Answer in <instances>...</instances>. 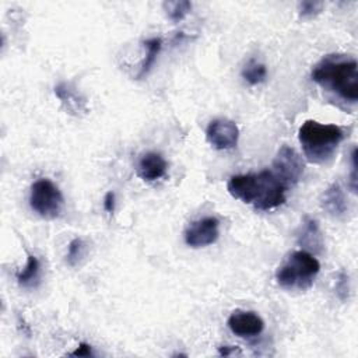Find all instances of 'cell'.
Here are the masks:
<instances>
[{
    "instance_id": "obj_14",
    "label": "cell",
    "mask_w": 358,
    "mask_h": 358,
    "mask_svg": "<svg viewBox=\"0 0 358 358\" xmlns=\"http://www.w3.org/2000/svg\"><path fill=\"white\" fill-rule=\"evenodd\" d=\"M39 273H41V263L35 255H28L27 263L21 271L17 273V281L21 287H35V284L39 281Z\"/></svg>"
},
{
    "instance_id": "obj_9",
    "label": "cell",
    "mask_w": 358,
    "mask_h": 358,
    "mask_svg": "<svg viewBox=\"0 0 358 358\" xmlns=\"http://www.w3.org/2000/svg\"><path fill=\"white\" fill-rule=\"evenodd\" d=\"M228 327L238 337H255L264 330V322L256 312L234 310L228 317Z\"/></svg>"
},
{
    "instance_id": "obj_5",
    "label": "cell",
    "mask_w": 358,
    "mask_h": 358,
    "mask_svg": "<svg viewBox=\"0 0 358 358\" xmlns=\"http://www.w3.org/2000/svg\"><path fill=\"white\" fill-rule=\"evenodd\" d=\"M29 206L39 217L53 220L62 214L64 199L59 187L52 180L39 179L31 186Z\"/></svg>"
},
{
    "instance_id": "obj_7",
    "label": "cell",
    "mask_w": 358,
    "mask_h": 358,
    "mask_svg": "<svg viewBox=\"0 0 358 358\" xmlns=\"http://www.w3.org/2000/svg\"><path fill=\"white\" fill-rule=\"evenodd\" d=\"M185 242L190 248H204L220 236V221L215 217H203L193 221L185 231Z\"/></svg>"
},
{
    "instance_id": "obj_19",
    "label": "cell",
    "mask_w": 358,
    "mask_h": 358,
    "mask_svg": "<svg viewBox=\"0 0 358 358\" xmlns=\"http://www.w3.org/2000/svg\"><path fill=\"white\" fill-rule=\"evenodd\" d=\"M323 8V3L322 1H312V0H306V1H301L298 6V13L299 17L302 18H312L315 15H317Z\"/></svg>"
},
{
    "instance_id": "obj_2",
    "label": "cell",
    "mask_w": 358,
    "mask_h": 358,
    "mask_svg": "<svg viewBox=\"0 0 358 358\" xmlns=\"http://www.w3.org/2000/svg\"><path fill=\"white\" fill-rule=\"evenodd\" d=\"M357 60L343 55L323 57L312 70L310 78L323 90L336 94L345 102L358 101Z\"/></svg>"
},
{
    "instance_id": "obj_6",
    "label": "cell",
    "mask_w": 358,
    "mask_h": 358,
    "mask_svg": "<svg viewBox=\"0 0 358 358\" xmlns=\"http://www.w3.org/2000/svg\"><path fill=\"white\" fill-rule=\"evenodd\" d=\"M303 168L305 165L302 157L296 152V150L289 145H282L273 159L271 171L287 187H289L301 179Z\"/></svg>"
},
{
    "instance_id": "obj_24",
    "label": "cell",
    "mask_w": 358,
    "mask_h": 358,
    "mask_svg": "<svg viewBox=\"0 0 358 358\" xmlns=\"http://www.w3.org/2000/svg\"><path fill=\"white\" fill-rule=\"evenodd\" d=\"M218 352H220V355L229 357V355L241 354V350H239V347H234V345H221V347H218Z\"/></svg>"
},
{
    "instance_id": "obj_18",
    "label": "cell",
    "mask_w": 358,
    "mask_h": 358,
    "mask_svg": "<svg viewBox=\"0 0 358 358\" xmlns=\"http://www.w3.org/2000/svg\"><path fill=\"white\" fill-rule=\"evenodd\" d=\"M85 255V242L81 238H74L70 243H69V249H67V263L70 266H76L80 263V260L83 259V256Z\"/></svg>"
},
{
    "instance_id": "obj_10",
    "label": "cell",
    "mask_w": 358,
    "mask_h": 358,
    "mask_svg": "<svg viewBox=\"0 0 358 358\" xmlns=\"http://www.w3.org/2000/svg\"><path fill=\"white\" fill-rule=\"evenodd\" d=\"M166 169L168 164L164 157L152 151L143 154L137 162V175L147 182L161 179L166 173Z\"/></svg>"
},
{
    "instance_id": "obj_11",
    "label": "cell",
    "mask_w": 358,
    "mask_h": 358,
    "mask_svg": "<svg viewBox=\"0 0 358 358\" xmlns=\"http://www.w3.org/2000/svg\"><path fill=\"white\" fill-rule=\"evenodd\" d=\"M320 206L333 218H341L347 214V211H348L347 199H345V194H344L341 186L337 182L331 183L322 193Z\"/></svg>"
},
{
    "instance_id": "obj_15",
    "label": "cell",
    "mask_w": 358,
    "mask_h": 358,
    "mask_svg": "<svg viewBox=\"0 0 358 358\" xmlns=\"http://www.w3.org/2000/svg\"><path fill=\"white\" fill-rule=\"evenodd\" d=\"M144 48L147 49V53H145V57L141 63V67H140V71L137 74V78H141L144 77L150 69L152 67V64L155 63L157 60V56L159 55L161 52V48H162V41L161 38H150V39H145L144 41Z\"/></svg>"
},
{
    "instance_id": "obj_13",
    "label": "cell",
    "mask_w": 358,
    "mask_h": 358,
    "mask_svg": "<svg viewBox=\"0 0 358 358\" xmlns=\"http://www.w3.org/2000/svg\"><path fill=\"white\" fill-rule=\"evenodd\" d=\"M55 95L60 99L64 108L74 115L87 110L85 98L69 83H60L55 87Z\"/></svg>"
},
{
    "instance_id": "obj_4",
    "label": "cell",
    "mask_w": 358,
    "mask_h": 358,
    "mask_svg": "<svg viewBox=\"0 0 358 358\" xmlns=\"http://www.w3.org/2000/svg\"><path fill=\"white\" fill-rule=\"evenodd\" d=\"M320 271L319 260L308 250L292 252L277 268V284L284 289L305 291L312 287Z\"/></svg>"
},
{
    "instance_id": "obj_21",
    "label": "cell",
    "mask_w": 358,
    "mask_h": 358,
    "mask_svg": "<svg viewBox=\"0 0 358 358\" xmlns=\"http://www.w3.org/2000/svg\"><path fill=\"white\" fill-rule=\"evenodd\" d=\"M357 168H358L357 166V147H354L351 151V172H350V182H348V186L352 193H357V180H358Z\"/></svg>"
},
{
    "instance_id": "obj_8",
    "label": "cell",
    "mask_w": 358,
    "mask_h": 358,
    "mask_svg": "<svg viewBox=\"0 0 358 358\" xmlns=\"http://www.w3.org/2000/svg\"><path fill=\"white\" fill-rule=\"evenodd\" d=\"M206 138L215 150H231L238 144L239 129L229 119H214L207 126Z\"/></svg>"
},
{
    "instance_id": "obj_23",
    "label": "cell",
    "mask_w": 358,
    "mask_h": 358,
    "mask_svg": "<svg viewBox=\"0 0 358 358\" xmlns=\"http://www.w3.org/2000/svg\"><path fill=\"white\" fill-rule=\"evenodd\" d=\"M103 208L106 213L112 214L115 210V193L113 192H108L103 197Z\"/></svg>"
},
{
    "instance_id": "obj_22",
    "label": "cell",
    "mask_w": 358,
    "mask_h": 358,
    "mask_svg": "<svg viewBox=\"0 0 358 358\" xmlns=\"http://www.w3.org/2000/svg\"><path fill=\"white\" fill-rule=\"evenodd\" d=\"M71 357H92L94 352H92V348L90 344L87 343H81L73 352H70Z\"/></svg>"
},
{
    "instance_id": "obj_17",
    "label": "cell",
    "mask_w": 358,
    "mask_h": 358,
    "mask_svg": "<svg viewBox=\"0 0 358 358\" xmlns=\"http://www.w3.org/2000/svg\"><path fill=\"white\" fill-rule=\"evenodd\" d=\"M166 13H168V17L173 21V22H178L180 20H183L189 11L192 10V3L187 1V0H179V1H168L164 4Z\"/></svg>"
},
{
    "instance_id": "obj_1",
    "label": "cell",
    "mask_w": 358,
    "mask_h": 358,
    "mask_svg": "<svg viewBox=\"0 0 358 358\" xmlns=\"http://www.w3.org/2000/svg\"><path fill=\"white\" fill-rule=\"evenodd\" d=\"M227 187L232 197L262 211L273 210L284 204L285 192L288 189L271 169L235 175L228 180Z\"/></svg>"
},
{
    "instance_id": "obj_16",
    "label": "cell",
    "mask_w": 358,
    "mask_h": 358,
    "mask_svg": "<svg viewBox=\"0 0 358 358\" xmlns=\"http://www.w3.org/2000/svg\"><path fill=\"white\" fill-rule=\"evenodd\" d=\"M267 76V69L263 63H257L255 60H250L242 70V77L246 83H249L250 85H256L260 84L266 80Z\"/></svg>"
},
{
    "instance_id": "obj_20",
    "label": "cell",
    "mask_w": 358,
    "mask_h": 358,
    "mask_svg": "<svg viewBox=\"0 0 358 358\" xmlns=\"http://www.w3.org/2000/svg\"><path fill=\"white\" fill-rule=\"evenodd\" d=\"M336 294H337L338 299H341L343 302L348 299V295H350V278H348V274L345 271H340V274L337 277Z\"/></svg>"
},
{
    "instance_id": "obj_12",
    "label": "cell",
    "mask_w": 358,
    "mask_h": 358,
    "mask_svg": "<svg viewBox=\"0 0 358 358\" xmlns=\"http://www.w3.org/2000/svg\"><path fill=\"white\" fill-rule=\"evenodd\" d=\"M298 243L308 252L319 253L323 248V235L316 220L310 217L303 218V224L298 232Z\"/></svg>"
},
{
    "instance_id": "obj_3",
    "label": "cell",
    "mask_w": 358,
    "mask_h": 358,
    "mask_svg": "<svg viewBox=\"0 0 358 358\" xmlns=\"http://www.w3.org/2000/svg\"><path fill=\"white\" fill-rule=\"evenodd\" d=\"M344 136L343 127L331 123H320L313 119L305 120L298 130L303 155L312 164L329 162L344 140Z\"/></svg>"
}]
</instances>
